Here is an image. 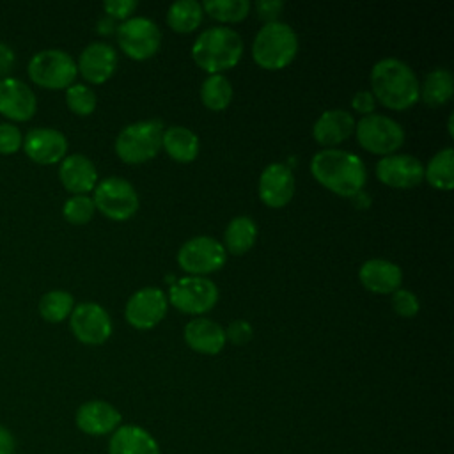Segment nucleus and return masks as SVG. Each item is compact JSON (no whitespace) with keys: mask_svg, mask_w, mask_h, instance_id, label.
<instances>
[{"mask_svg":"<svg viewBox=\"0 0 454 454\" xmlns=\"http://www.w3.org/2000/svg\"><path fill=\"white\" fill-rule=\"evenodd\" d=\"M310 172L326 190L348 199H353L362 192L367 181L364 160L358 154L339 147L316 153L310 160Z\"/></svg>","mask_w":454,"mask_h":454,"instance_id":"nucleus-1","label":"nucleus"},{"mask_svg":"<svg viewBox=\"0 0 454 454\" xmlns=\"http://www.w3.org/2000/svg\"><path fill=\"white\" fill-rule=\"evenodd\" d=\"M371 92L376 101L390 110H406L419 101L417 74L401 59H380L371 69Z\"/></svg>","mask_w":454,"mask_h":454,"instance_id":"nucleus-2","label":"nucleus"},{"mask_svg":"<svg viewBox=\"0 0 454 454\" xmlns=\"http://www.w3.org/2000/svg\"><path fill=\"white\" fill-rule=\"evenodd\" d=\"M243 55V39L241 35L225 25H216L202 30L193 46L192 57L193 62L209 74H222L234 67Z\"/></svg>","mask_w":454,"mask_h":454,"instance_id":"nucleus-3","label":"nucleus"},{"mask_svg":"<svg viewBox=\"0 0 454 454\" xmlns=\"http://www.w3.org/2000/svg\"><path fill=\"white\" fill-rule=\"evenodd\" d=\"M298 53V35L284 21L264 23L252 43V59L262 69L277 71L289 66Z\"/></svg>","mask_w":454,"mask_h":454,"instance_id":"nucleus-4","label":"nucleus"},{"mask_svg":"<svg viewBox=\"0 0 454 454\" xmlns=\"http://www.w3.org/2000/svg\"><path fill=\"white\" fill-rule=\"evenodd\" d=\"M163 122L160 119L137 121L124 126L115 138L117 156L129 165L145 163L153 160L161 149Z\"/></svg>","mask_w":454,"mask_h":454,"instance_id":"nucleus-5","label":"nucleus"},{"mask_svg":"<svg viewBox=\"0 0 454 454\" xmlns=\"http://www.w3.org/2000/svg\"><path fill=\"white\" fill-rule=\"evenodd\" d=\"M27 71L35 85L51 90L67 89L74 83L78 74L74 59L67 51L57 48L37 51L30 59Z\"/></svg>","mask_w":454,"mask_h":454,"instance_id":"nucleus-6","label":"nucleus"},{"mask_svg":"<svg viewBox=\"0 0 454 454\" xmlns=\"http://www.w3.org/2000/svg\"><path fill=\"white\" fill-rule=\"evenodd\" d=\"M355 135L365 151L381 156L394 154L404 144L403 126L383 114L364 115L355 124Z\"/></svg>","mask_w":454,"mask_h":454,"instance_id":"nucleus-7","label":"nucleus"},{"mask_svg":"<svg viewBox=\"0 0 454 454\" xmlns=\"http://www.w3.org/2000/svg\"><path fill=\"white\" fill-rule=\"evenodd\" d=\"M92 202L101 215L115 222L131 218L140 206L135 186L128 179L117 176L105 177L94 186Z\"/></svg>","mask_w":454,"mask_h":454,"instance_id":"nucleus-8","label":"nucleus"},{"mask_svg":"<svg viewBox=\"0 0 454 454\" xmlns=\"http://www.w3.org/2000/svg\"><path fill=\"white\" fill-rule=\"evenodd\" d=\"M167 300L172 307L184 314L202 316L209 312L218 301V287L213 280L206 277H183L177 278L167 294Z\"/></svg>","mask_w":454,"mask_h":454,"instance_id":"nucleus-9","label":"nucleus"},{"mask_svg":"<svg viewBox=\"0 0 454 454\" xmlns=\"http://www.w3.org/2000/svg\"><path fill=\"white\" fill-rule=\"evenodd\" d=\"M115 32L121 50L133 60H147L160 50L161 30L158 23L147 16H131L124 20Z\"/></svg>","mask_w":454,"mask_h":454,"instance_id":"nucleus-10","label":"nucleus"},{"mask_svg":"<svg viewBox=\"0 0 454 454\" xmlns=\"http://www.w3.org/2000/svg\"><path fill=\"white\" fill-rule=\"evenodd\" d=\"M227 261V250L211 236H195L177 250V264L188 275L204 277L218 271Z\"/></svg>","mask_w":454,"mask_h":454,"instance_id":"nucleus-11","label":"nucleus"},{"mask_svg":"<svg viewBox=\"0 0 454 454\" xmlns=\"http://www.w3.org/2000/svg\"><path fill=\"white\" fill-rule=\"evenodd\" d=\"M73 335L87 346H99L112 335V317L105 307L94 301H83L73 307L69 314Z\"/></svg>","mask_w":454,"mask_h":454,"instance_id":"nucleus-12","label":"nucleus"},{"mask_svg":"<svg viewBox=\"0 0 454 454\" xmlns=\"http://www.w3.org/2000/svg\"><path fill=\"white\" fill-rule=\"evenodd\" d=\"M167 309L168 300L161 289L142 287L128 298L124 317L137 330H151L165 317Z\"/></svg>","mask_w":454,"mask_h":454,"instance_id":"nucleus-13","label":"nucleus"},{"mask_svg":"<svg viewBox=\"0 0 454 454\" xmlns=\"http://www.w3.org/2000/svg\"><path fill=\"white\" fill-rule=\"evenodd\" d=\"M376 177L390 188H415L424 181V163L411 154H388L378 160Z\"/></svg>","mask_w":454,"mask_h":454,"instance_id":"nucleus-14","label":"nucleus"},{"mask_svg":"<svg viewBox=\"0 0 454 454\" xmlns=\"http://www.w3.org/2000/svg\"><path fill=\"white\" fill-rule=\"evenodd\" d=\"M294 188H296V183H294V174L291 167H287L286 163L275 161L262 168L259 176L257 193L262 204L277 209L291 202L294 195Z\"/></svg>","mask_w":454,"mask_h":454,"instance_id":"nucleus-15","label":"nucleus"},{"mask_svg":"<svg viewBox=\"0 0 454 454\" xmlns=\"http://www.w3.org/2000/svg\"><path fill=\"white\" fill-rule=\"evenodd\" d=\"M23 151L39 165L59 163L66 158L67 138L55 128H34L23 137Z\"/></svg>","mask_w":454,"mask_h":454,"instance_id":"nucleus-16","label":"nucleus"},{"mask_svg":"<svg viewBox=\"0 0 454 454\" xmlns=\"http://www.w3.org/2000/svg\"><path fill=\"white\" fill-rule=\"evenodd\" d=\"M121 411L103 399H90L78 406L74 422L76 427L89 436H105L121 426Z\"/></svg>","mask_w":454,"mask_h":454,"instance_id":"nucleus-17","label":"nucleus"},{"mask_svg":"<svg viewBox=\"0 0 454 454\" xmlns=\"http://www.w3.org/2000/svg\"><path fill=\"white\" fill-rule=\"evenodd\" d=\"M37 110L34 90L20 78L0 80V114L11 121H28Z\"/></svg>","mask_w":454,"mask_h":454,"instance_id":"nucleus-18","label":"nucleus"},{"mask_svg":"<svg viewBox=\"0 0 454 454\" xmlns=\"http://www.w3.org/2000/svg\"><path fill=\"white\" fill-rule=\"evenodd\" d=\"M76 67L89 83H105L115 73L117 51L108 43L92 41L82 50Z\"/></svg>","mask_w":454,"mask_h":454,"instance_id":"nucleus-19","label":"nucleus"},{"mask_svg":"<svg viewBox=\"0 0 454 454\" xmlns=\"http://www.w3.org/2000/svg\"><path fill=\"white\" fill-rule=\"evenodd\" d=\"M355 131V117L342 108L325 110L312 126L314 140L325 149H333Z\"/></svg>","mask_w":454,"mask_h":454,"instance_id":"nucleus-20","label":"nucleus"},{"mask_svg":"<svg viewBox=\"0 0 454 454\" xmlns=\"http://www.w3.org/2000/svg\"><path fill=\"white\" fill-rule=\"evenodd\" d=\"M184 342L200 355H218L225 348V328L209 317H193L183 330Z\"/></svg>","mask_w":454,"mask_h":454,"instance_id":"nucleus-21","label":"nucleus"},{"mask_svg":"<svg viewBox=\"0 0 454 454\" xmlns=\"http://www.w3.org/2000/svg\"><path fill=\"white\" fill-rule=\"evenodd\" d=\"M59 179L73 195H87L98 184V170L85 154L74 153L60 161Z\"/></svg>","mask_w":454,"mask_h":454,"instance_id":"nucleus-22","label":"nucleus"},{"mask_svg":"<svg viewBox=\"0 0 454 454\" xmlns=\"http://www.w3.org/2000/svg\"><path fill=\"white\" fill-rule=\"evenodd\" d=\"M358 278L362 286L376 294H392L401 287L403 270L387 259H369L358 270Z\"/></svg>","mask_w":454,"mask_h":454,"instance_id":"nucleus-23","label":"nucleus"},{"mask_svg":"<svg viewBox=\"0 0 454 454\" xmlns=\"http://www.w3.org/2000/svg\"><path fill=\"white\" fill-rule=\"evenodd\" d=\"M108 454H161V450L147 429L137 424H126L112 433Z\"/></svg>","mask_w":454,"mask_h":454,"instance_id":"nucleus-24","label":"nucleus"},{"mask_svg":"<svg viewBox=\"0 0 454 454\" xmlns=\"http://www.w3.org/2000/svg\"><path fill=\"white\" fill-rule=\"evenodd\" d=\"M161 147L172 160H176L179 163H190L197 158L200 142H199L197 133L192 131L190 128L170 126V128L163 129Z\"/></svg>","mask_w":454,"mask_h":454,"instance_id":"nucleus-25","label":"nucleus"},{"mask_svg":"<svg viewBox=\"0 0 454 454\" xmlns=\"http://www.w3.org/2000/svg\"><path fill=\"white\" fill-rule=\"evenodd\" d=\"M454 92V78L452 73L445 67H434L419 85V99H422L429 106L445 105Z\"/></svg>","mask_w":454,"mask_h":454,"instance_id":"nucleus-26","label":"nucleus"},{"mask_svg":"<svg viewBox=\"0 0 454 454\" xmlns=\"http://www.w3.org/2000/svg\"><path fill=\"white\" fill-rule=\"evenodd\" d=\"M257 238V223L247 215L234 216L223 232V248L234 255L247 254Z\"/></svg>","mask_w":454,"mask_h":454,"instance_id":"nucleus-27","label":"nucleus"},{"mask_svg":"<svg viewBox=\"0 0 454 454\" xmlns=\"http://www.w3.org/2000/svg\"><path fill=\"white\" fill-rule=\"evenodd\" d=\"M424 179L436 190H452L454 186V149H440L424 167Z\"/></svg>","mask_w":454,"mask_h":454,"instance_id":"nucleus-28","label":"nucleus"},{"mask_svg":"<svg viewBox=\"0 0 454 454\" xmlns=\"http://www.w3.org/2000/svg\"><path fill=\"white\" fill-rule=\"evenodd\" d=\"M202 4L197 0H177L167 11V23L174 32L188 34L202 23Z\"/></svg>","mask_w":454,"mask_h":454,"instance_id":"nucleus-29","label":"nucleus"},{"mask_svg":"<svg viewBox=\"0 0 454 454\" xmlns=\"http://www.w3.org/2000/svg\"><path fill=\"white\" fill-rule=\"evenodd\" d=\"M200 101L206 108L220 112L232 101V85L223 74H207L200 85Z\"/></svg>","mask_w":454,"mask_h":454,"instance_id":"nucleus-30","label":"nucleus"},{"mask_svg":"<svg viewBox=\"0 0 454 454\" xmlns=\"http://www.w3.org/2000/svg\"><path fill=\"white\" fill-rule=\"evenodd\" d=\"M74 307V298L71 293L64 289H53L41 296L39 300V314L48 323L64 321Z\"/></svg>","mask_w":454,"mask_h":454,"instance_id":"nucleus-31","label":"nucleus"},{"mask_svg":"<svg viewBox=\"0 0 454 454\" xmlns=\"http://www.w3.org/2000/svg\"><path fill=\"white\" fill-rule=\"evenodd\" d=\"M252 4L248 0H206L202 11L222 23H238L248 16Z\"/></svg>","mask_w":454,"mask_h":454,"instance_id":"nucleus-32","label":"nucleus"},{"mask_svg":"<svg viewBox=\"0 0 454 454\" xmlns=\"http://www.w3.org/2000/svg\"><path fill=\"white\" fill-rule=\"evenodd\" d=\"M66 105L76 115H90L96 110V92L85 83H73L66 89Z\"/></svg>","mask_w":454,"mask_h":454,"instance_id":"nucleus-33","label":"nucleus"},{"mask_svg":"<svg viewBox=\"0 0 454 454\" xmlns=\"http://www.w3.org/2000/svg\"><path fill=\"white\" fill-rule=\"evenodd\" d=\"M96 206L87 195H73L62 206L64 218L73 225H85L94 216Z\"/></svg>","mask_w":454,"mask_h":454,"instance_id":"nucleus-34","label":"nucleus"},{"mask_svg":"<svg viewBox=\"0 0 454 454\" xmlns=\"http://www.w3.org/2000/svg\"><path fill=\"white\" fill-rule=\"evenodd\" d=\"M390 301H392L394 312L401 317H415L420 310V303H419L417 294L408 291V289H403V287H399L397 291L392 293Z\"/></svg>","mask_w":454,"mask_h":454,"instance_id":"nucleus-35","label":"nucleus"},{"mask_svg":"<svg viewBox=\"0 0 454 454\" xmlns=\"http://www.w3.org/2000/svg\"><path fill=\"white\" fill-rule=\"evenodd\" d=\"M23 145V137L18 126L0 122V154H14Z\"/></svg>","mask_w":454,"mask_h":454,"instance_id":"nucleus-36","label":"nucleus"},{"mask_svg":"<svg viewBox=\"0 0 454 454\" xmlns=\"http://www.w3.org/2000/svg\"><path fill=\"white\" fill-rule=\"evenodd\" d=\"M254 335L252 325L247 319H234L225 328V339L236 346L247 344Z\"/></svg>","mask_w":454,"mask_h":454,"instance_id":"nucleus-37","label":"nucleus"},{"mask_svg":"<svg viewBox=\"0 0 454 454\" xmlns=\"http://www.w3.org/2000/svg\"><path fill=\"white\" fill-rule=\"evenodd\" d=\"M137 0H106L103 2V9L112 20H128L137 9Z\"/></svg>","mask_w":454,"mask_h":454,"instance_id":"nucleus-38","label":"nucleus"},{"mask_svg":"<svg viewBox=\"0 0 454 454\" xmlns=\"http://www.w3.org/2000/svg\"><path fill=\"white\" fill-rule=\"evenodd\" d=\"M282 9H284V2H280V0H259V2H255V11H257L259 18L264 23L278 21L277 18L280 16Z\"/></svg>","mask_w":454,"mask_h":454,"instance_id":"nucleus-39","label":"nucleus"},{"mask_svg":"<svg viewBox=\"0 0 454 454\" xmlns=\"http://www.w3.org/2000/svg\"><path fill=\"white\" fill-rule=\"evenodd\" d=\"M351 106L356 114H362V117H364V115H369V114L374 112L376 99H374L371 90H358L351 98Z\"/></svg>","mask_w":454,"mask_h":454,"instance_id":"nucleus-40","label":"nucleus"},{"mask_svg":"<svg viewBox=\"0 0 454 454\" xmlns=\"http://www.w3.org/2000/svg\"><path fill=\"white\" fill-rule=\"evenodd\" d=\"M14 51L9 44L0 41V76L7 78V73L14 67Z\"/></svg>","mask_w":454,"mask_h":454,"instance_id":"nucleus-41","label":"nucleus"},{"mask_svg":"<svg viewBox=\"0 0 454 454\" xmlns=\"http://www.w3.org/2000/svg\"><path fill=\"white\" fill-rule=\"evenodd\" d=\"M0 454H16V438L4 424H0Z\"/></svg>","mask_w":454,"mask_h":454,"instance_id":"nucleus-42","label":"nucleus"},{"mask_svg":"<svg viewBox=\"0 0 454 454\" xmlns=\"http://www.w3.org/2000/svg\"><path fill=\"white\" fill-rule=\"evenodd\" d=\"M99 34H112L114 30H115V27H114V20L112 18H101L99 21H98V28H96Z\"/></svg>","mask_w":454,"mask_h":454,"instance_id":"nucleus-43","label":"nucleus"},{"mask_svg":"<svg viewBox=\"0 0 454 454\" xmlns=\"http://www.w3.org/2000/svg\"><path fill=\"white\" fill-rule=\"evenodd\" d=\"M353 202H355V206H358V207H362V206H369V204H371V197H369V195H365V193H364V190H362V192H358V193L353 197Z\"/></svg>","mask_w":454,"mask_h":454,"instance_id":"nucleus-44","label":"nucleus"},{"mask_svg":"<svg viewBox=\"0 0 454 454\" xmlns=\"http://www.w3.org/2000/svg\"><path fill=\"white\" fill-rule=\"evenodd\" d=\"M447 126H449V128H447V129H449V135L452 137V115L449 117V122H447Z\"/></svg>","mask_w":454,"mask_h":454,"instance_id":"nucleus-45","label":"nucleus"}]
</instances>
